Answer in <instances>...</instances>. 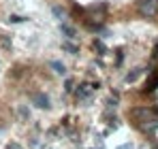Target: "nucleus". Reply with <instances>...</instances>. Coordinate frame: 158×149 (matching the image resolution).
<instances>
[{"label": "nucleus", "mask_w": 158, "mask_h": 149, "mask_svg": "<svg viewBox=\"0 0 158 149\" xmlns=\"http://www.w3.org/2000/svg\"><path fill=\"white\" fill-rule=\"evenodd\" d=\"M156 115H158V113L154 111V109H150V107H137V109H132V111H131V117L135 119V122H139V126L158 119Z\"/></svg>", "instance_id": "obj_1"}, {"label": "nucleus", "mask_w": 158, "mask_h": 149, "mask_svg": "<svg viewBox=\"0 0 158 149\" xmlns=\"http://www.w3.org/2000/svg\"><path fill=\"white\" fill-rule=\"evenodd\" d=\"M139 13L143 17H156L158 15V0H141L139 2Z\"/></svg>", "instance_id": "obj_2"}, {"label": "nucleus", "mask_w": 158, "mask_h": 149, "mask_svg": "<svg viewBox=\"0 0 158 149\" xmlns=\"http://www.w3.org/2000/svg\"><path fill=\"white\" fill-rule=\"evenodd\" d=\"M34 104H36V107H39V109H49V98H47V96H45V94H41V92H39V94H34Z\"/></svg>", "instance_id": "obj_3"}, {"label": "nucleus", "mask_w": 158, "mask_h": 149, "mask_svg": "<svg viewBox=\"0 0 158 149\" xmlns=\"http://www.w3.org/2000/svg\"><path fill=\"white\" fill-rule=\"evenodd\" d=\"M52 13L56 15V17H58V19H60V22H66V17H69V15H66V11H64L62 6H53Z\"/></svg>", "instance_id": "obj_4"}, {"label": "nucleus", "mask_w": 158, "mask_h": 149, "mask_svg": "<svg viewBox=\"0 0 158 149\" xmlns=\"http://www.w3.org/2000/svg\"><path fill=\"white\" fill-rule=\"evenodd\" d=\"M143 132H154V130H158V119H154V122H148V124H141L139 126Z\"/></svg>", "instance_id": "obj_5"}, {"label": "nucleus", "mask_w": 158, "mask_h": 149, "mask_svg": "<svg viewBox=\"0 0 158 149\" xmlns=\"http://www.w3.org/2000/svg\"><path fill=\"white\" fill-rule=\"evenodd\" d=\"M90 92H92V90H90V85H88V83H83V85L77 90V98L81 100V98H85V96H90Z\"/></svg>", "instance_id": "obj_6"}, {"label": "nucleus", "mask_w": 158, "mask_h": 149, "mask_svg": "<svg viewBox=\"0 0 158 149\" xmlns=\"http://www.w3.org/2000/svg\"><path fill=\"white\" fill-rule=\"evenodd\" d=\"M49 66H52L58 74H64V73H66V68H64V64H62V62H52Z\"/></svg>", "instance_id": "obj_7"}, {"label": "nucleus", "mask_w": 158, "mask_h": 149, "mask_svg": "<svg viewBox=\"0 0 158 149\" xmlns=\"http://www.w3.org/2000/svg\"><path fill=\"white\" fill-rule=\"evenodd\" d=\"M62 32H64L66 36H75V34H77L73 26H66V24H62Z\"/></svg>", "instance_id": "obj_8"}, {"label": "nucleus", "mask_w": 158, "mask_h": 149, "mask_svg": "<svg viewBox=\"0 0 158 149\" xmlns=\"http://www.w3.org/2000/svg\"><path fill=\"white\" fill-rule=\"evenodd\" d=\"M139 74H141V68H135L132 73H128V74H126V81H128V83H132V81H135V79L139 77Z\"/></svg>", "instance_id": "obj_9"}, {"label": "nucleus", "mask_w": 158, "mask_h": 149, "mask_svg": "<svg viewBox=\"0 0 158 149\" xmlns=\"http://www.w3.org/2000/svg\"><path fill=\"white\" fill-rule=\"evenodd\" d=\"M94 49L98 51V53H105V45H103V43H101V41H94Z\"/></svg>", "instance_id": "obj_10"}, {"label": "nucleus", "mask_w": 158, "mask_h": 149, "mask_svg": "<svg viewBox=\"0 0 158 149\" xmlns=\"http://www.w3.org/2000/svg\"><path fill=\"white\" fill-rule=\"evenodd\" d=\"M64 90H66V92H75V83H73V79H69V81L64 83Z\"/></svg>", "instance_id": "obj_11"}, {"label": "nucleus", "mask_w": 158, "mask_h": 149, "mask_svg": "<svg viewBox=\"0 0 158 149\" xmlns=\"http://www.w3.org/2000/svg\"><path fill=\"white\" fill-rule=\"evenodd\" d=\"M62 47H64L66 51H71V53H77V47H75V45H71V43H64Z\"/></svg>", "instance_id": "obj_12"}, {"label": "nucleus", "mask_w": 158, "mask_h": 149, "mask_svg": "<svg viewBox=\"0 0 158 149\" xmlns=\"http://www.w3.org/2000/svg\"><path fill=\"white\" fill-rule=\"evenodd\" d=\"M11 22H13V24H17V22H26V19H24V17H17V15H13V17H11Z\"/></svg>", "instance_id": "obj_13"}, {"label": "nucleus", "mask_w": 158, "mask_h": 149, "mask_svg": "<svg viewBox=\"0 0 158 149\" xmlns=\"http://www.w3.org/2000/svg\"><path fill=\"white\" fill-rule=\"evenodd\" d=\"M19 115L26 119V117H28V109H24V107H22V109H19Z\"/></svg>", "instance_id": "obj_14"}, {"label": "nucleus", "mask_w": 158, "mask_h": 149, "mask_svg": "<svg viewBox=\"0 0 158 149\" xmlns=\"http://www.w3.org/2000/svg\"><path fill=\"white\" fill-rule=\"evenodd\" d=\"M118 149H135V147H132L131 143H124V145H120V147H118Z\"/></svg>", "instance_id": "obj_15"}, {"label": "nucleus", "mask_w": 158, "mask_h": 149, "mask_svg": "<svg viewBox=\"0 0 158 149\" xmlns=\"http://www.w3.org/2000/svg\"><path fill=\"white\" fill-rule=\"evenodd\" d=\"M6 149H22V147H19V145H15V143H11V145H9Z\"/></svg>", "instance_id": "obj_16"}, {"label": "nucleus", "mask_w": 158, "mask_h": 149, "mask_svg": "<svg viewBox=\"0 0 158 149\" xmlns=\"http://www.w3.org/2000/svg\"><path fill=\"white\" fill-rule=\"evenodd\" d=\"M154 58H158V43H156V47H154V53H152Z\"/></svg>", "instance_id": "obj_17"}]
</instances>
